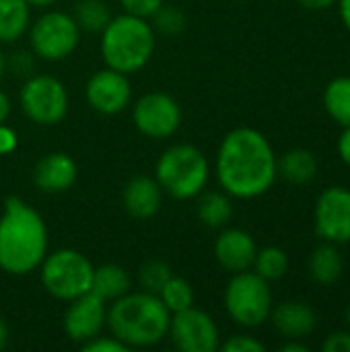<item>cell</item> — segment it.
<instances>
[{"label":"cell","instance_id":"cell-1","mask_svg":"<svg viewBox=\"0 0 350 352\" xmlns=\"http://www.w3.org/2000/svg\"><path fill=\"white\" fill-rule=\"evenodd\" d=\"M276 161L270 140L260 130L241 126L231 130L219 146L217 179L231 198H260L278 177Z\"/></svg>","mask_w":350,"mask_h":352},{"label":"cell","instance_id":"cell-2","mask_svg":"<svg viewBox=\"0 0 350 352\" xmlns=\"http://www.w3.org/2000/svg\"><path fill=\"white\" fill-rule=\"evenodd\" d=\"M47 254V227L25 200L10 196L0 214V270L25 276L39 268Z\"/></svg>","mask_w":350,"mask_h":352},{"label":"cell","instance_id":"cell-3","mask_svg":"<svg viewBox=\"0 0 350 352\" xmlns=\"http://www.w3.org/2000/svg\"><path fill=\"white\" fill-rule=\"evenodd\" d=\"M171 314L153 293H126L107 309L109 332L128 349H149L165 340Z\"/></svg>","mask_w":350,"mask_h":352},{"label":"cell","instance_id":"cell-4","mask_svg":"<svg viewBox=\"0 0 350 352\" xmlns=\"http://www.w3.org/2000/svg\"><path fill=\"white\" fill-rule=\"evenodd\" d=\"M155 52V29L149 19L122 12L101 31V56L107 68L124 74L138 72Z\"/></svg>","mask_w":350,"mask_h":352},{"label":"cell","instance_id":"cell-5","mask_svg":"<svg viewBox=\"0 0 350 352\" xmlns=\"http://www.w3.org/2000/svg\"><path fill=\"white\" fill-rule=\"evenodd\" d=\"M210 177L208 159L194 144H173L161 153L155 179L175 200H190L202 194Z\"/></svg>","mask_w":350,"mask_h":352},{"label":"cell","instance_id":"cell-6","mask_svg":"<svg viewBox=\"0 0 350 352\" xmlns=\"http://www.w3.org/2000/svg\"><path fill=\"white\" fill-rule=\"evenodd\" d=\"M93 264L78 250L62 248L45 254L39 264V278L47 295L58 301H72L91 291Z\"/></svg>","mask_w":350,"mask_h":352},{"label":"cell","instance_id":"cell-7","mask_svg":"<svg viewBox=\"0 0 350 352\" xmlns=\"http://www.w3.org/2000/svg\"><path fill=\"white\" fill-rule=\"evenodd\" d=\"M272 291L254 270L235 272L225 289L227 316L241 328H260L272 311Z\"/></svg>","mask_w":350,"mask_h":352},{"label":"cell","instance_id":"cell-8","mask_svg":"<svg viewBox=\"0 0 350 352\" xmlns=\"http://www.w3.org/2000/svg\"><path fill=\"white\" fill-rule=\"evenodd\" d=\"M80 37V27L74 16L62 10H50L41 14L29 29L31 50L45 62H60L68 58Z\"/></svg>","mask_w":350,"mask_h":352},{"label":"cell","instance_id":"cell-9","mask_svg":"<svg viewBox=\"0 0 350 352\" xmlns=\"http://www.w3.org/2000/svg\"><path fill=\"white\" fill-rule=\"evenodd\" d=\"M23 113L39 126H56L68 113V91L50 74H33L21 89Z\"/></svg>","mask_w":350,"mask_h":352},{"label":"cell","instance_id":"cell-10","mask_svg":"<svg viewBox=\"0 0 350 352\" xmlns=\"http://www.w3.org/2000/svg\"><path fill=\"white\" fill-rule=\"evenodd\" d=\"M132 120L140 134L155 138V140H163V138L173 136L179 130L182 107L171 95L153 91V93L142 95L134 103Z\"/></svg>","mask_w":350,"mask_h":352},{"label":"cell","instance_id":"cell-11","mask_svg":"<svg viewBox=\"0 0 350 352\" xmlns=\"http://www.w3.org/2000/svg\"><path fill=\"white\" fill-rule=\"evenodd\" d=\"M173 346L182 352H215L221 346V336L215 320L194 305L171 314L169 332Z\"/></svg>","mask_w":350,"mask_h":352},{"label":"cell","instance_id":"cell-12","mask_svg":"<svg viewBox=\"0 0 350 352\" xmlns=\"http://www.w3.org/2000/svg\"><path fill=\"white\" fill-rule=\"evenodd\" d=\"M316 233L322 241L336 245L350 243V190L344 186L326 188L314 210Z\"/></svg>","mask_w":350,"mask_h":352},{"label":"cell","instance_id":"cell-13","mask_svg":"<svg viewBox=\"0 0 350 352\" xmlns=\"http://www.w3.org/2000/svg\"><path fill=\"white\" fill-rule=\"evenodd\" d=\"M85 97L87 103L103 116H113L124 111L132 99V87L128 74L118 72L113 68L97 70L85 87Z\"/></svg>","mask_w":350,"mask_h":352},{"label":"cell","instance_id":"cell-14","mask_svg":"<svg viewBox=\"0 0 350 352\" xmlns=\"http://www.w3.org/2000/svg\"><path fill=\"white\" fill-rule=\"evenodd\" d=\"M105 305L107 303L91 291L68 301V307L64 311V322H62L66 336L72 342L83 344V342L95 338L97 334H101L103 328L107 326V307Z\"/></svg>","mask_w":350,"mask_h":352},{"label":"cell","instance_id":"cell-15","mask_svg":"<svg viewBox=\"0 0 350 352\" xmlns=\"http://www.w3.org/2000/svg\"><path fill=\"white\" fill-rule=\"evenodd\" d=\"M256 254H258L256 239L243 229H235V227L225 229L219 233L215 241V258L219 266L231 274L252 270Z\"/></svg>","mask_w":350,"mask_h":352},{"label":"cell","instance_id":"cell-16","mask_svg":"<svg viewBox=\"0 0 350 352\" xmlns=\"http://www.w3.org/2000/svg\"><path fill=\"white\" fill-rule=\"evenodd\" d=\"M76 182V163L66 153H47L33 167V184L45 194H62Z\"/></svg>","mask_w":350,"mask_h":352},{"label":"cell","instance_id":"cell-17","mask_svg":"<svg viewBox=\"0 0 350 352\" xmlns=\"http://www.w3.org/2000/svg\"><path fill=\"white\" fill-rule=\"evenodd\" d=\"M274 330L283 338H305L318 326V316L314 307L305 301H285L272 307L270 318Z\"/></svg>","mask_w":350,"mask_h":352},{"label":"cell","instance_id":"cell-18","mask_svg":"<svg viewBox=\"0 0 350 352\" xmlns=\"http://www.w3.org/2000/svg\"><path fill=\"white\" fill-rule=\"evenodd\" d=\"M124 208L136 221H146L155 217L163 202V190L155 177L136 175L124 186Z\"/></svg>","mask_w":350,"mask_h":352},{"label":"cell","instance_id":"cell-19","mask_svg":"<svg viewBox=\"0 0 350 352\" xmlns=\"http://www.w3.org/2000/svg\"><path fill=\"white\" fill-rule=\"evenodd\" d=\"M307 270H309V276L314 278V283H318L322 287H330L336 280H340V276L344 272V258H342L338 245L330 243V241H322L318 248H314V252L309 254V260H307Z\"/></svg>","mask_w":350,"mask_h":352},{"label":"cell","instance_id":"cell-20","mask_svg":"<svg viewBox=\"0 0 350 352\" xmlns=\"http://www.w3.org/2000/svg\"><path fill=\"white\" fill-rule=\"evenodd\" d=\"M132 278L126 268L118 264H101L93 268V280H91V293H95L105 303H111L126 293H130Z\"/></svg>","mask_w":350,"mask_h":352},{"label":"cell","instance_id":"cell-21","mask_svg":"<svg viewBox=\"0 0 350 352\" xmlns=\"http://www.w3.org/2000/svg\"><path fill=\"white\" fill-rule=\"evenodd\" d=\"M278 177L293 186H305L314 182L318 173V159L307 148H291L276 161Z\"/></svg>","mask_w":350,"mask_h":352},{"label":"cell","instance_id":"cell-22","mask_svg":"<svg viewBox=\"0 0 350 352\" xmlns=\"http://www.w3.org/2000/svg\"><path fill=\"white\" fill-rule=\"evenodd\" d=\"M31 23V4L27 0H0V45L14 43Z\"/></svg>","mask_w":350,"mask_h":352},{"label":"cell","instance_id":"cell-23","mask_svg":"<svg viewBox=\"0 0 350 352\" xmlns=\"http://www.w3.org/2000/svg\"><path fill=\"white\" fill-rule=\"evenodd\" d=\"M198 219L208 229H225L233 217V202L227 192H206L198 200Z\"/></svg>","mask_w":350,"mask_h":352},{"label":"cell","instance_id":"cell-24","mask_svg":"<svg viewBox=\"0 0 350 352\" xmlns=\"http://www.w3.org/2000/svg\"><path fill=\"white\" fill-rule=\"evenodd\" d=\"M324 109L342 128L350 126V76H336L326 85Z\"/></svg>","mask_w":350,"mask_h":352},{"label":"cell","instance_id":"cell-25","mask_svg":"<svg viewBox=\"0 0 350 352\" xmlns=\"http://www.w3.org/2000/svg\"><path fill=\"white\" fill-rule=\"evenodd\" d=\"M72 16H74L76 25L80 27V31L101 33L113 14L105 0H78Z\"/></svg>","mask_w":350,"mask_h":352},{"label":"cell","instance_id":"cell-26","mask_svg":"<svg viewBox=\"0 0 350 352\" xmlns=\"http://www.w3.org/2000/svg\"><path fill=\"white\" fill-rule=\"evenodd\" d=\"M254 272L260 274L264 280H281L289 272V256L278 245H268L258 250L254 260Z\"/></svg>","mask_w":350,"mask_h":352},{"label":"cell","instance_id":"cell-27","mask_svg":"<svg viewBox=\"0 0 350 352\" xmlns=\"http://www.w3.org/2000/svg\"><path fill=\"white\" fill-rule=\"evenodd\" d=\"M157 297L161 299V303L167 307L169 314H177V311H184L194 305V289L182 276H171L163 285V289L159 291Z\"/></svg>","mask_w":350,"mask_h":352},{"label":"cell","instance_id":"cell-28","mask_svg":"<svg viewBox=\"0 0 350 352\" xmlns=\"http://www.w3.org/2000/svg\"><path fill=\"white\" fill-rule=\"evenodd\" d=\"M171 276H173L171 274V268L163 260H149L138 270V283H140L142 291L153 293V295H159V291L163 289V285Z\"/></svg>","mask_w":350,"mask_h":352},{"label":"cell","instance_id":"cell-29","mask_svg":"<svg viewBox=\"0 0 350 352\" xmlns=\"http://www.w3.org/2000/svg\"><path fill=\"white\" fill-rule=\"evenodd\" d=\"M151 21H153L151 25H153L155 31H159L161 35H169V37L179 35V33L186 29V14H184L179 8L167 6V4H163V6L151 16Z\"/></svg>","mask_w":350,"mask_h":352},{"label":"cell","instance_id":"cell-30","mask_svg":"<svg viewBox=\"0 0 350 352\" xmlns=\"http://www.w3.org/2000/svg\"><path fill=\"white\" fill-rule=\"evenodd\" d=\"M80 349L85 352H128L130 349L124 344V342H120L113 334H109V336H103V334H97L95 338H91V340H87V342H83L80 344Z\"/></svg>","mask_w":350,"mask_h":352},{"label":"cell","instance_id":"cell-31","mask_svg":"<svg viewBox=\"0 0 350 352\" xmlns=\"http://www.w3.org/2000/svg\"><path fill=\"white\" fill-rule=\"evenodd\" d=\"M219 349H223L225 352H264L266 344L250 334H235Z\"/></svg>","mask_w":350,"mask_h":352},{"label":"cell","instance_id":"cell-32","mask_svg":"<svg viewBox=\"0 0 350 352\" xmlns=\"http://www.w3.org/2000/svg\"><path fill=\"white\" fill-rule=\"evenodd\" d=\"M120 4H122L124 12H128V14L151 19L165 4V0H120Z\"/></svg>","mask_w":350,"mask_h":352},{"label":"cell","instance_id":"cell-33","mask_svg":"<svg viewBox=\"0 0 350 352\" xmlns=\"http://www.w3.org/2000/svg\"><path fill=\"white\" fill-rule=\"evenodd\" d=\"M324 352H350V332L349 330H338L332 332L324 344H322Z\"/></svg>","mask_w":350,"mask_h":352},{"label":"cell","instance_id":"cell-34","mask_svg":"<svg viewBox=\"0 0 350 352\" xmlns=\"http://www.w3.org/2000/svg\"><path fill=\"white\" fill-rule=\"evenodd\" d=\"M31 56L27 52H17L10 58H6V68H10L14 74H29L31 72Z\"/></svg>","mask_w":350,"mask_h":352},{"label":"cell","instance_id":"cell-35","mask_svg":"<svg viewBox=\"0 0 350 352\" xmlns=\"http://www.w3.org/2000/svg\"><path fill=\"white\" fill-rule=\"evenodd\" d=\"M17 134L6 124H0V155H8L17 148Z\"/></svg>","mask_w":350,"mask_h":352},{"label":"cell","instance_id":"cell-36","mask_svg":"<svg viewBox=\"0 0 350 352\" xmlns=\"http://www.w3.org/2000/svg\"><path fill=\"white\" fill-rule=\"evenodd\" d=\"M336 148H338L340 161H342L347 167H350V126H344V130H342V134H340V138H338Z\"/></svg>","mask_w":350,"mask_h":352},{"label":"cell","instance_id":"cell-37","mask_svg":"<svg viewBox=\"0 0 350 352\" xmlns=\"http://www.w3.org/2000/svg\"><path fill=\"white\" fill-rule=\"evenodd\" d=\"M297 2L307 10H326V8L334 6L338 0H297Z\"/></svg>","mask_w":350,"mask_h":352},{"label":"cell","instance_id":"cell-38","mask_svg":"<svg viewBox=\"0 0 350 352\" xmlns=\"http://www.w3.org/2000/svg\"><path fill=\"white\" fill-rule=\"evenodd\" d=\"M283 352H309V346L299 342V338H289L283 346H281Z\"/></svg>","mask_w":350,"mask_h":352},{"label":"cell","instance_id":"cell-39","mask_svg":"<svg viewBox=\"0 0 350 352\" xmlns=\"http://www.w3.org/2000/svg\"><path fill=\"white\" fill-rule=\"evenodd\" d=\"M10 116V99L6 93L0 91V124H4Z\"/></svg>","mask_w":350,"mask_h":352},{"label":"cell","instance_id":"cell-40","mask_svg":"<svg viewBox=\"0 0 350 352\" xmlns=\"http://www.w3.org/2000/svg\"><path fill=\"white\" fill-rule=\"evenodd\" d=\"M338 2H340V19L350 33V0H338Z\"/></svg>","mask_w":350,"mask_h":352},{"label":"cell","instance_id":"cell-41","mask_svg":"<svg viewBox=\"0 0 350 352\" xmlns=\"http://www.w3.org/2000/svg\"><path fill=\"white\" fill-rule=\"evenodd\" d=\"M6 344H8V326H6V322L0 318V351H2Z\"/></svg>","mask_w":350,"mask_h":352},{"label":"cell","instance_id":"cell-42","mask_svg":"<svg viewBox=\"0 0 350 352\" xmlns=\"http://www.w3.org/2000/svg\"><path fill=\"white\" fill-rule=\"evenodd\" d=\"M31 6H50V4H56L58 0H27Z\"/></svg>","mask_w":350,"mask_h":352},{"label":"cell","instance_id":"cell-43","mask_svg":"<svg viewBox=\"0 0 350 352\" xmlns=\"http://www.w3.org/2000/svg\"><path fill=\"white\" fill-rule=\"evenodd\" d=\"M4 72H6V56H4V52H2V47H0V78H2Z\"/></svg>","mask_w":350,"mask_h":352},{"label":"cell","instance_id":"cell-44","mask_svg":"<svg viewBox=\"0 0 350 352\" xmlns=\"http://www.w3.org/2000/svg\"><path fill=\"white\" fill-rule=\"evenodd\" d=\"M344 318H347V324H349V328H350V305H349V309H347V314H344Z\"/></svg>","mask_w":350,"mask_h":352}]
</instances>
